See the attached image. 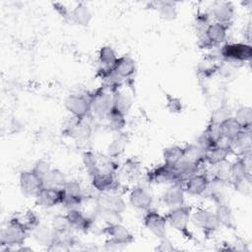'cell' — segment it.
I'll list each match as a JSON object with an SVG mask.
<instances>
[{
  "label": "cell",
  "mask_w": 252,
  "mask_h": 252,
  "mask_svg": "<svg viewBox=\"0 0 252 252\" xmlns=\"http://www.w3.org/2000/svg\"><path fill=\"white\" fill-rule=\"evenodd\" d=\"M106 122L108 128L111 131L120 133L126 126V115L115 109H112L106 119Z\"/></svg>",
  "instance_id": "39"
},
{
  "label": "cell",
  "mask_w": 252,
  "mask_h": 252,
  "mask_svg": "<svg viewBox=\"0 0 252 252\" xmlns=\"http://www.w3.org/2000/svg\"><path fill=\"white\" fill-rule=\"evenodd\" d=\"M64 105L67 111L74 118L83 119L90 118V100L89 96L81 94H69L65 100Z\"/></svg>",
  "instance_id": "8"
},
{
  "label": "cell",
  "mask_w": 252,
  "mask_h": 252,
  "mask_svg": "<svg viewBox=\"0 0 252 252\" xmlns=\"http://www.w3.org/2000/svg\"><path fill=\"white\" fill-rule=\"evenodd\" d=\"M133 104L131 95L125 91L118 89L113 92V109L127 115Z\"/></svg>",
  "instance_id": "29"
},
{
  "label": "cell",
  "mask_w": 252,
  "mask_h": 252,
  "mask_svg": "<svg viewBox=\"0 0 252 252\" xmlns=\"http://www.w3.org/2000/svg\"><path fill=\"white\" fill-rule=\"evenodd\" d=\"M51 165L47 160L44 159H40L37 160L34 164V166L32 168L41 179L46 175V173L51 169Z\"/></svg>",
  "instance_id": "43"
},
{
  "label": "cell",
  "mask_w": 252,
  "mask_h": 252,
  "mask_svg": "<svg viewBox=\"0 0 252 252\" xmlns=\"http://www.w3.org/2000/svg\"><path fill=\"white\" fill-rule=\"evenodd\" d=\"M66 216L69 220L72 230L81 232H87L89 229H91L95 219L94 217L87 215L80 208L67 211Z\"/></svg>",
  "instance_id": "19"
},
{
  "label": "cell",
  "mask_w": 252,
  "mask_h": 252,
  "mask_svg": "<svg viewBox=\"0 0 252 252\" xmlns=\"http://www.w3.org/2000/svg\"><path fill=\"white\" fill-rule=\"evenodd\" d=\"M101 232L107 236V240L123 247L131 244L134 241V235L132 232L121 222L105 224Z\"/></svg>",
  "instance_id": "12"
},
{
  "label": "cell",
  "mask_w": 252,
  "mask_h": 252,
  "mask_svg": "<svg viewBox=\"0 0 252 252\" xmlns=\"http://www.w3.org/2000/svg\"><path fill=\"white\" fill-rule=\"evenodd\" d=\"M183 155H184V147H180L177 145L169 146L165 148L162 152L163 163L173 167L182 159Z\"/></svg>",
  "instance_id": "32"
},
{
  "label": "cell",
  "mask_w": 252,
  "mask_h": 252,
  "mask_svg": "<svg viewBox=\"0 0 252 252\" xmlns=\"http://www.w3.org/2000/svg\"><path fill=\"white\" fill-rule=\"evenodd\" d=\"M210 184V176L206 171H200L187 179H185L182 183L183 189L185 193L191 196H204L208 191V187Z\"/></svg>",
  "instance_id": "13"
},
{
  "label": "cell",
  "mask_w": 252,
  "mask_h": 252,
  "mask_svg": "<svg viewBox=\"0 0 252 252\" xmlns=\"http://www.w3.org/2000/svg\"><path fill=\"white\" fill-rule=\"evenodd\" d=\"M128 200L132 208L143 213L152 209L154 203L153 195L147 188L141 185H136L130 190Z\"/></svg>",
  "instance_id": "16"
},
{
  "label": "cell",
  "mask_w": 252,
  "mask_h": 252,
  "mask_svg": "<svg viewBox=\"0 0 252 252\" xmlns=\"http://www.w3.org/2000/svg\"><path fill=\"white\" fill-rule=\"evenodd\" d=\"M90 100V115L98 121H106L113 109V92L101 86L88 94Z\"/></svg>",
  "instance_id": "1"
},
{
  "label": "cell",
  "mask_w": 252,
  "mask_h": 252,
  "mask_svg": "<svg viewBox=\"0 0 252 252\" xmlns=\"http://www.w3.org/2000/svg\"><path fill=\"white\" fill-rule=\"evenodd\" d=\"M127 208L126 202L120 194L99 192L94 198L95 211L122 215Z\"/></svg>",
  "instance_id": "6"
},
{
  "label": "cell",
  "mask_w": 252,
  "mask_h": 252,
  "mask_svg": "<svg viewBox=\"0 0 252 252\" xmlns=\"http://www.w3.org/2000/svg\"><path fill=\"white\" fill-rule=\"evenodd\" d=\"M231 150L233 155H236L237 157L251 154V150H252L251 130H242L231 141Z\"/></svg>",
  "instance_id": "22"
},
{
  "label": "cell",
  "mask_w": 252,
  "mask_h": 252,
  "mask_svg": "<svg viewBox=\"0 0 252 252\" xmlns=\"http://www.w3.org/2000/svg\"><path fill=\"white\" fill-rule=\"evenodd\" d=\"M146 179L149 183L154 184L170 185L172 183L179 182L174 171V168L163 162L148 171V173L146 174Z\"/></svg>",
  "instance_id": "14"
},
{
  "label": "cell",
  "mask_w": 252,
  "mask_h": 252,
  "mask_svg": "<svg viewBox=\"0 0 252 252\" xmlns=\"http://www.w3.org/2000/svg\"><path fill=\"white\" fill-rule=\"evenodd\" d=\"M67 179L64 173L57 168H51L42 178V183L45 187H54L62 189Z\"/></svg>",
  "instance_id": "34"
},
{
  "label": "cell",
  "mask_w": 252,
  "mask_h": 252,
  "mask_svg": "<svg viewBox=\"0 0 252 252\" xmlns=\"http://www.w3.org/2000/svg\"><path fill=\"white\" fill-rule=\"evenodd\" d=\"M15 220H17L21 225H23L30 233L40 223L37 215L31 210H28L24 213L17 214L12 217Z\"/></svg>",
  "instance_id": "30"
},
{
  "label": "cell",
  "mask_w": 252,
  "mask_h": 252,
  "mask_svg": "<svg viewBox=\"0 0 252 252\" xmlns=\"http://www.w3.org/2000/svg\"><path fill=\"white\" fill-rule=\"evenodd\" d=\"M127 142L128 138L124 133H117V136L111 141L107 148V156L112 158H117L120 157L124 152Z\"/></svg>",
  "instance_id": "33"
},
{
  "label": "cell",
  "mask_w": 252,
  "mask_h": 252,
  "mask_svg": "<svg viewBox=\"0 0 252 252\" xmlns=\"http://www.w3.org/2000/svg\"><path fill=\"white\" fill-rule=\"evenodd\" d=\"M232 115H233V110L231 109V107L227 104H221L212 111L209 123L220 124L221 122L231 117Z\"/></svg>",
  "instance_id": "41"
},
{
  "label": "cell",
  "mask_w": 252,
  "mask_h": 252,
  "mask_svg": "<svg viewBox=\"0 0 252 252\" xmlns=\"http://www.w3.org/2000/svg\"><path fill=\"white\" fill-rule=\"evenodd\" d=\"M192 211L193 207L185 204L169 209L168 212L164 215L167 225L177 230L184 237L192 238V234L188 228L191 221Z\"/></svg>",
  "instance_id": "3"
},
{
  "label": "cell",
  "mask_w": 252,
  "mask_h": 252,
  "mask_svg": "<svg viewBox=\"0 0 252 252\" xmlns=\"http://www.w3.org/2000/svg\"><path fill=\"white\" fill-rule=\"evenodd\" d=\"M204 164L205 163L194 162L182 158V159L175 166H173V168L178 178V181L183 183V181L188 177L202 171V167Z\"/></svg>",
  "instance_id": "25"
},
{
  "label": "cell",
  "mask_w": 252,
  "mask_h": 252,
  "mask_svg": "<svg viewBox=\"0 0 252 252\" xmlns=\"http://www.w3.org/2000/svg\"><path fill=\"white\" fill-rule=\"evenodd\" d=\"M219 55L227 63H246L252 59V46L249 42H225Z\"/></svg>",
  "instance_id": "4"
},
{
  "label": "cell",
  "mask_w": 252,
  "mask_h": 252,
  "mask_svg": "<svg viewBox=\"0 0 252 252\" xmlns=\"http://www.w3.org/2000/svg\"><path fill=\"white\" fill-rule=\"evenodd\" d=\"M63 199V190L61 188L45 187L43 186L34 197L35 205L43 208L50 209L57 205H61Z\"/></svg>",
  "instance_id": "17"
},
{
  "label": "cell",
  "mask_w": 252,
  "mask_h": 252,
  "mask_svg": "<svg viewBox=\"0 0 252 252\" xmlns=\"http://www.w3.org/2000/svg\"><path fill=\"white\" fill-rule=\"evenodd\" d=\"M233 118L240 124L244 130H251L252 126V109L250 106L241 105L233 110Z\"/></svg>",
  "instance_id": "35"
},
{
  "label": "cell",
  "mask_w": 252,
  "mask_h": 252,
  "mask_svg": "<svg viewBox=\"0 0 252 252\" xmlns=\"http://www.w3.org/2000/svg\"><path fill=\"white\" fill-rule=\"evenodd\" d=\"M234 6L231 2L222 1L216 3L209 15L213 19V22H218L229 26L234 17Z\"/></svg>",
  "instance_id": "21"
},
{
  "label": "cell",
  "mask_w": 252,
  "mask_h": 252,
  "mask_svg": "<svg viewBox=\"0 0 252 252\" xmlns=\"http://www.w3.org/2000/svg\"><path fill=\"white\" fill-rule=\"evenodd\" d=\"M215 215L220 224V226H224L228 229H233L235 226L233 212L227 202L216 204Z\"/></svg>",
  "instance_id": "28"
},
{
  "label": "cell",
  "mask_w": 252,
  "mask_h": 252,
  "mask_svg": "<svg viewBox=\"0 0 252 252\" xmlns=\"http://www.w3.org/2000/svg\"><path fill=\"white\" fill-rule=\"evenodd\" d=\"M63 195L67 197L72 198H80V199H86L83 187L81 183L77 180H67L62 187Z\"/></svg>",
  "instance_id": "42"
},
{
  "label": "cell",
  "mask_w": 252,
  "mask_h": 252,
  "mask_svg": "<svg viewBox=\"0 0 252 252\" xmlns=\"http://www.w3.org/2000/svg\"><path fill=\"white\" fill-rule=\"evenodd\" d=\"M158 240H159V243L156 247V250L161 251V252H168V251H175V250H177V248H175V246L167 238V236L163 237L161 239H158Z\"/></svg>",
  "instance_id": "44"
},
{
  "label": "cell",
  "mask_w": 252,
  "mask_h": 252,
  "mask_svg": "<svg viewBox=\"0 0 252 252\" xmlns=\"http://www.w3.org/2000/svg\"><path fill=\"white\" fill-rule=\"evenodd\" d=\"M97 57H98V63L100 65V68L111 69L114 66L119 56L111 46L104 45L100 47Z\"/></svg>",
  "instance_id": "31"
},
{
  "label": "cell",
  "mask_w": 252,
  "mask_h": 252,
  "mask_svg": "<svg viewBox=\"0 0 252 252\" xmlns=\"http://www.w3.org/2000/svg\"><path fill=\"white\" fill-rule=\"evenodd\" d=\"M185 194L182 183H172L161 194L160 202L165 207L172 209L185 204Z\"/></svg>",
  "instance_id": "18"
},
{
  "label": "cell",
  "mask_w": 252,
  "mask_h": 252,
  "mask_svg": "<svg viewBox=\"0 0 252 252\" xmlns=\"http://www.w3.org/2000/svg\"><path fill=\"white\" fill-rule=\"evenodd\" d=\"M51 227L57 235H65L71 233L72 227L69 220L65 215H55L51 220Z\"/></svg>",
  "instance_id": "40"
},
{
  "label": "cell",
  "mask_w": 252,
  "mask_h": 252,
  "mask_svg": "<svg viewBox=\"0 0 252 252\" xmlns=\"http://www.w3.org/2000/svg\"><path fill=\"white\" fill-rule=\"evenodd\" d=\"M136 62L128 54H124L118 57L114 66L111 68L112 72L121 80L126 81L132 79L136 73Z\"/></svg>",
  "instance_id": "20"
},
{
  "label": "cell",
  "mask_w": 252,
  "mask_h": 252,
  "mask_svg": "<svg viewBox=\"0 0 252 252\" xmlns=\"http://www.w3.org/2000/svg\"><path fill=\"white\" fill-rule=\"evenodd\" d=\"M140 162L135 158H128L120 167L118 172H120L126 179L135 180L140 175ZM117 172V173H118Z\"/></svg>",
  "instance_id": "36"
},
{
  "label": "cell",
  "mask_w": 252,
  "mask_h": 252,
  "mask_svg": "<svg viewBox=\"0 0 252 252\" xmlns=\"http://www.w3.org/2000/svg\"><path fill=\"white\" fill-rule=\"evenodd\" d=\"M29 234L30 232L23 225L11 218L0 231L2 250L15 251L18 247L25 244Z\"/></svg>",
  "instance_id": "2"
},
{
  "label": "cell",
  "mask_w": 252,
  "mask_h": 252,
  "mask_svg": "<svg viewBox=\"0 0 252 252\" xmlns=\"http://www.w3.org/2000/svg\"><path fill=\"white\" fill-rule=\"evenodd\" d=\"M93 14L90 8L83 2L77 3L71 10H69L68 19L78 26L87 27L90 25Z\"/></svg>",
  "instance_id": "23"
},
{
  "label": "cell",
  "mask_w": 252,
  "mask_h": 252,
  "mask_svg": "<svg viewBox=\"0 0 252 252\" xmlns=\"http://www.w3.org/2000/svg\"><path fill=\"white\" fill-rule=\"evenodd\" d=\"M72 118L73 120L65 127L63 133L69 138L79 142L89 141L93 134V127L91 122L89 121V118Z\"/></svg>",
  "instance_id": "11"
},
{
  "label": "cell",
  "mask_w": 252,
  "mask_h": 252,
  "mask_svg": "<svg viewBox=\"0 0 252 252\" xmlns=\"http://www.w3.org/2000/svg\"><path fill=\"white\" fill-rule=\"evenodd\" d=\"M229 26L218 22H211L204 33L200 34V45L203 48H211L225 43Z\"/></svg>",
  "instance_id": "5"
},
{
  "label": "cell",
  "mask_w": 252,
  "mask_h": 252,
  "mask_svg": "<svg viewBox=\"0 0 252 252\" xmlns=\"http://www.w3.org/2000/svg\"><path fill=\"white\" fill-rule=\"evenodd\" d=\"M231 155H233L231 149L223 148L220 146H214L205 153L204 160L207 165L212 166L228 159V158Z\"/></svg>",
  "instance_id": "27"
},
{
  "label": "cell",
  "mask_w": 252,
  "mask_h": 252,
  "mask_svg": "<svg viewBox=\"0 0 252 252\" xmlns=\"http://www.w3.org/2000/svg\"><path fill=\"white\" fill-rule=\"evenodd\" d=\"M191 221L206 235L215 233L220 228V224L214 211L206 208H197L192 211Z\"/></svg>",
  "instance_id": "7"
},
{
  "label": "cell",
  "mask_w": 252,
  "mask_h": 252,
  "mask_svg": "<svg viewBox=\"0 0 252 252\" xmlns=\"http://www.w3.org/2000/svg\"><path fill=\"white\" fill-rule=\"evenodd\" d=\"M230 186L227 182L210 177V184L206 195H208L215 204L226 202V188Z\"/></svg>",
  "instance_id": "24"
},
{
  "label": "cell",
  "mask_w": 252,
  "mask_h": 252,
  "mask_svg": "<svg viewBox=\"0 0 252 252\" xmlns=\"http://www.w3.org/2000/svg\"><path fill=\"white\" fill-rule=\"evenodd\" d=\"M34 241L46 248L49 247L55 240L57 234L52 229L51 225H46L39 223L32 232H31Z\"/></svg>",
  "instance_id": "26"
},
{
  "label": "cell",
  "mask_w": 252,
  "mask_h": 252,
  "mask_svg": "<svg viewBox=\"0 0 252 252\" xmlns=\"http://www.w3.org/2000/svg\"><path fill=\"white\" fill-rule=\"evenodd\" d=\"M221 135L230 139L231 141L242 131L244 130L240 124L233 118V116L225 119L220 124Z\"/></svg>",
  "instance_id": "37"
},
{
  "label": "cell",
  "mask_w": 252,
  "mask_h": 252,
  "mask_svg": "<svg viewBox=\"0 0 252 252\" xmlns=\"http://www.w3.org/2000/svg\"><path fill=\"white\" fill-rule=\"evenodd\" d=\"M143 223L146 228L158 239L166 237L167 222L164 215H161L155 209H150L144 213Z\"/></svg>",
  "instance_id": "9"
},
{
  "label": "cell",
  "mask_w": 252,
  "mask_h": 252,
  "mask_svg": "<svg viewBox=\"0 0 252 252\" xmlns=\"http://www.w3.org/2000/svg\"><path fill=\"white\" fill-rule=\"evenodd\" d=\"M167 108L171 112H180L182 109V103L178 98L167 95Z\"/></svg>",
  "instance_id": "45"
},
{
  "label": "cell",
  "mask_w": 252,
  "mask_h": 252,
  "mask_svg": "<svg viewBox=\"0 0 252 252\" xmlns=\"http://www.w3.org/2000/svg\"><path fill=\"white\" fill-rule=\"evenodd\" d=\"M92 187L97 192H108L119 194L121 183L118 180L117 174L97 172L91 176Z\"/></svg>",
  "instance_id": "10"
},
{
  "label": "cell",
  "mask_w": 252,
  "mask_h": 252,
  "mask_svg": "<svg viewBox=\"0 0 252 252\" xmlns=\"http://www.w3.org/2000/svg\"><path fill=\"white\" fill-rule=\"evenodd\" d=\"M19 185L23 195L33 198L43 187L42 179L32 169L23 170L20 173Z\"/></svg>",
  "instance_id": "15"
},
{
  "label": "cell",
  "mask_w": 252,
  "mask_h": 252,
  "mask_svg": "<svg viewBox=\"0 0 252 252\" xmlns=\"http://www.w3.org/2000/svg\"><path fill=\"white\" fill-rule=\"evenodd\" d=\"M157 10L159 17L165 21H172L177 17V6L172 1H160L157 3Z\"/></svg>",
  "instance_id": "38"
}]
</instances>
